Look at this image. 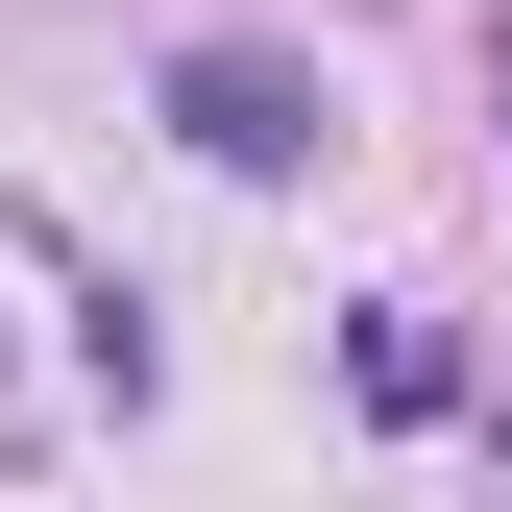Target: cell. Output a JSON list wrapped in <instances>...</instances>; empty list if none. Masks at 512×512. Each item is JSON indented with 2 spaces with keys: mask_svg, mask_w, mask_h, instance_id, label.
Segmentation results:
<instances>
[{
  "mask_svg": "<svg viewBox=\"0 0 512 512\" xmlns=\"http://www.w3.org/2000/svg\"><path fill=\"white\" fill-rule=\"evenodd\" d=\"M147 98H171V147H196V171H244V196H317V171H342V74L269 49V25H196Z\"/></svg>",
  "mask_w": 512,
  "mask_h": 512,
  "instance_id": "cell-1",
  "label": "cell"
},
{
  "mask_svg": "<svg viewBox=\"0 0 512 512\" xmlns=\"http://www.w3.org/2000/svg\"><path fill=\"white\" fill-rule=\"evenodd\" d=\"M342 366H366V415H464V342H439V293H366V342H342Z\"/></svg>",
  "mask_w": 512,
  "mask_h": 512,
  "instance_id": "cell-2",
  "label": "cell"
},
{
  "mask_svg": "<svg viewBox=\"0 0 512 512\" xmlns=\"http://www.w3.org/2000/svg\"><path fill=\"white\" fill-rule=\"evenodd\" d=\"M488 122H512V49H488Z\"/></svg>",
  "mask_w": 512,
  "mask_h": 512,
  "instance_id": "cell-3",
  "label": "cell"
}]
</instances>
